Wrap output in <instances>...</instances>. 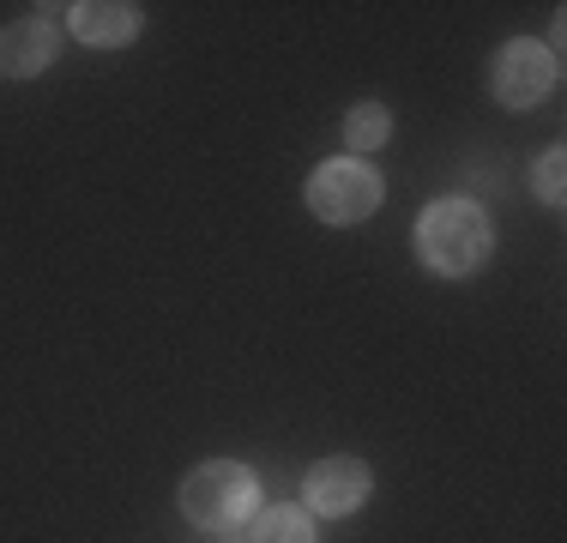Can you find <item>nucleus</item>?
Segmentation results:
<instances>
[{
  "mask_svg": "<svg viewBox=\"0 0 567 543\" xmlns=\"http://www.w3.org/2000/svg\"><path fill=\"white\" fill-rule=\"evenodd\" d=\"M302 495H308L315 513H332V520H339V513H357L362 501H369V465L350 459V453H332V459H320V465L308 471Z\"/></svg>",
  "mask_w": 567,
  "mask_h": 543,
  "instance_id": "obj_5",
  "label": "nucleus"
},
{
  "mask_svg": "<svg viewBox=\"0 0 567 543\" xmlns=\"http://www.w3.org/2000/svg\"><path fill=\"white\" fill-rule=\"evenodd\" d=\"M254 543H315V525L302 508H266L254 525Z\"/></svg>",
  "mask_w": 567,
  "mask_h": 543,
  "instance_id": "obj_9",
  "label": "nucleus"
},
{
  "mask_svg": "<svg viewBox=\"0 0 567 543\" xmlns=\"http://www.w3.org/2000/svg\"><path fill=\"white\" fill-rule=\"evenodd\" d=\"M567 152H561V145H549V152H544V163H537V194H544V206H561V194H567V163H561Z\"/></svg>",
  "mask_w": 567,
  "mask_h": 543,
  "instance_id": "obj_10",
  "label": "nucleus"
},
{
  "mask_svg": "<svg viewBox=\"0 0 567 543\" xmlns=\"http://www.w3.org/2000/svg\"><path fill=\"white\" fill-rule=\"evenodd\" d=\"M386 133H393V115H386L381 103H357V109H350V121H344V145H350V152H381Z\"/></svg>",
  "mask_w": 567,
  "mask_h": 543,
  "instance_id": "obj_8",
  "label": "nucleus"
},
{
  "mask_svg": "<svg viewBox=\"0 0 567 543\" xmlns=\"http://www.w3.org/2000/svg\"><path fill=\"white\" fill-rule=\"evenodd\" d=\"M66 19H73V37L91 49H121L140 37V7L133 0H79V7H66Z\"/></svg>",
  "mask_w": 567,
  "mask_h": 543,
  "instance_id": "obj_7",
  "label": "nucleus"
},
{
  "mask_svg": "<svg viewBox=\"0 0 567 543\" xmlns=\"http://www.w3.org/2000/svg\"><path fill=\"white\" fill-rule=\"evenodd\" d=\"M489 248H495V229L483 217V206H471V199H435L416 217V254L441 278H471L489 260Z\"/></svg>",
  "mask_w": 567,
  "mask_h": 543,
  "instance_id": "obj_1",
  "label": "nucleus"
},
{
  "mask_svg": "<svg viewBox=\"0 0 567 543\" xmlns=\"http://www.w3.org/2000/svg\"><path fill=\"white\" fill-rule=\"evenodd\" d=\"M260 508V478L236 459H206L182 478V513L199 532H236Z\"/></svg>",
  "mask_w": 567,
  "mask_h": 543,
  "instance_id": "obj_2",
  "label": "nucleus"
},
{
  "mask_svg": "<svg viewBox=\"0 0 567 543\" xmlns=\"http://www.w3.org/2000/svg\"><path fill=\"white\" fill-rule=\"evenodd\" d=\"M55 49H61V31L49 19H19V24L0 31V73L7 79H37V73H49Z\"/></svg>",
  "mask_w": 567,
  "mask_h": 543,
  "instance_id": "obj_6",
  "label": "nucleus"
},
{
  "mask_svg": "<svg viewBox=\"0 0 567 543\" xmlns=\"http://www.w3.org/2000/svg\"><path fill=\"white\" fill-rule=\"evenodd\" d=\"M308 206H315L320 224H362L381 206V175L362 157H332L308 175Z\"/></svg>",
  "mask_w": 567,
  "mask_h": 543,
  "instance_id": "obj_3",
  "label": "nucleus"
},
{
  "mask_svg": "<svg viewBox=\"0 0 567 543\" xmlns=\"http://www.w3.org/2000/svg\"><path fill=\"white\" fill-rule=\"evenodd\" d=\"M556 79H561L556 49L532 43V37H513V43L489 61V91H495V103H507V109H537L556 91Z\"/></svg>",
  "mask_w": 567,
  "mask_h": 543,
  "instance_id": "obj_4",
  "label": "nucleus"
}]
</instances>
